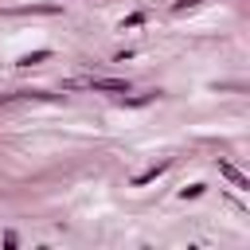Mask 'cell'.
Returning a JSON list of instances; mask_svg holds the SVG:
<instances>
[{
	"instance_id": "1",
	"label": "cell",
	"mask_w": 250,
	"mask_h": 250,
	"mask_svg": "<svg viewBox=\"0 0 250 250\" xmlns=\"http://www.w3.org/2000/svg\"><path fill=\"white\" fill-rule=\"evenodd\" d=\"M86 86L98 90V94H129V82L125 78H90Z\"/></svg>"
},
{
	"instance_id": "2",
	"label": "cell",
	"mask_w": 250,
	"mask_h": 250,
	"mask_svg": "<svg viewBox=\"0 0 250 250\" xmlns=\"http://www.w3.org/2000/svg\"><path fill=\"white\" fill-rule=\"evenodd\" d=\"M168 164H172V160H160V164H152V168H145L141 176H133V188H145V184H152V180H156V176H160V172H164Z\"/></svg>"
},
{
	"instance_id": "3",
	"label": "cell",
	"mask_w": 250,
	"mask_h": 250,
	"mask_svg": "<svg viewBox=\"0 0 250 250\" xmlns=\"http://www.w3.org/2000/svg\"><path fill=\"white\" fill-rule=\"evenodd\" d=\"M219 172H223V176H227V180H230L234 188H242V191L250 188V180H246V176H242V172H238L234 164H227V160H219Z\"/></svg>"
},
{
	"instance_id": "4",
	"label": "cell",
	"mask_w": 250,
	"mask_h": 250,
	"mask_svg": "<svg viewBox=\"0 0 250 250\" xmlns=\"http://www.w3.org/2000/svg\"><path fill=\"white\" fill-rule=\"evenodd\" d=\"M43 59H51V51H31V55H20V66H35Z\"/></svg>"
},
{
	"instance_id": "5",
	"label": "cell",
	"mask_w": 250,
	"mask_h": 250,
	"mask_svg": "<svg viewBox=\"0 0 250 250\" xmlns=\"http://www.w3.org/2000/svg\"><path fill=\"white\" fill-rule=\"evenodd\" d=\"M141 23H145V12H133V16L121 20V31H125V27H141Z\"/></svg>"
},
{
	"instance_id": "6",
	"label": "cell",
	"mask_w": 250,
	"mask_h": 250,
	"mask_svg": "<svg viewBox=\"0 0 250 250\" xmlns=\"http://www.w3.org/2000/svg\"><path fill=\"white\" fill-rule=\"evenodd\" d=\"M199 191H203V184H191V188H184V191H180V195H184V199H195V195H199Z\"/></svg>"
},
{
	"instance_id": "7",
	"label": "cell",
	"mask_w": 250,
	"mask_h": 250,
	"mask_svg": "<svg viewBox=\"0 0 250 250\" xmlns=\"http://www.w3.org/2000/svg\"><path fill=\"white\" fill-rule=\"evenodd\" d=\"M203 0H176V12H188V8H199Z\"/></svg>"
}]
</instances>
